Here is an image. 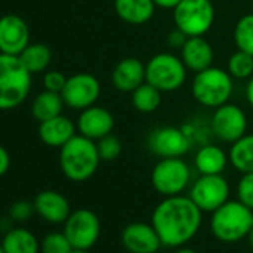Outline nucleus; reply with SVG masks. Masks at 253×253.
Masks as SVG:
<instances>
[{"label": "nucleus", "mask_w": 253, "mask_h": 253, "mask_svg": "<svg viewBox=\"0 0 253 253\" xmlns=\"http://www.w3.org/2000/svg\"><path fill=\"white\" fill-rule=\"evenodd\" d=\"M151 223L164 247L179 249L198 234L203 223V211L189 195L166 197L154 209Z\"/></svg>", "instance_id": "nucleus-1"}, {"label": "nucleus", "mask_w": 253, "mask_h": 253, "mask_svg": "<svg viewBox=\"0 0 253 253\" xmlns=\"http://www.w3.org/2000/svg\"><path fill=\"white\" fill-rule=\"evenodd\" d=\"M100 161L97 143L82 134H76L60 148V169L72 182H85L91 179L95 174Z\"/></svg>", "instance_id": "nucleus-2"}, {"label": "nucleus", "mask_w": 253, "mask_h": 253, "mask_svg": "<svg viewBox=\"0 0 253 253\" xmlns=\"http://www.w3.org/2000/svg\"><path fill=\"white\" fill-rule=\"evenodd\" d=\"M32 89V73L18 55L0 52V110L23 104Z\"/></svg>", "instance_id": "nucleus-3"}, {"label": "nucleus", "mask_w": 253, "mask_h": 253, "mask_svg": "<svg viewBox=\"0 0 253 253\" xmlns=\"http://www.w3.org/2000/svg\"><path fill=\"white\" fill-rule=\"evenodd\" d=\"M252 226L253 210L238 200H228L210 217V231L222 243H237L247 238Z\"/></svg>", "instance_id": "nucleus-4"}, {"label": "nucleus", "mask_w": 253, "mask_h": 253, "mask_svg": "<svg viewBox=\"0 0 253 253\" xmlns=\"http://www.w3.org/2000/svg\"><path fill=\"white\" fill-rule=\"evenodd\" d=\"M191 91L201 106L216 109L229 101L234 91V81L228 70L211 66L195 73Z\"/></svg>", "instance_id": "nucleus-5"}, {"label": "nucleus", "mask_w": 253, "mask_h": 253, "mask_svg": "<svg viewBox=\"0 0 253 253\" xmlns=\"http://www.w3.org/2000/svg\"><path fill=\"white\" fill-rule=\"evenodd\" d=\"M188 69L173 52H160L146 63V82L161 92H173L183 86Z\"/></svg>", "instance_id": "nucleus-6"}, {"label": "nucleus", "mask_w": 253, "mask_h": 253, "mask_svg": "<svg viewBox=\"0 0 253 253\" xmlns=\"http://www.w3.org/2000/svg\"><path fill=\"white\" fill-rule=\"evenodd\" d=\"M216 11L211 0H182L173 9V23L188 38L204 36L211 29Z\"/></svg>", "instance_id": "nucleus-7"}, {"label": "nucleus", "mask_w": 253, "mask_h": 253, "mask_svg": "<svg viewBox=\"0 0 253 253\" xmlns=\"http://www.w3.org/2000/svg\"><path fill=\"white\" fill-rule=\"evenodd\" d=\"M154 189L164 195H180L191 183V167L183 158H160L151 173Z\"/></svg>", "instance_id": "nucleus-8"}, {"label": "nucleus", "mask_w": 253, "mask_h": 253, "mask_svg": "<svg viewBox=\"0 0 253 253\" xmlns=\"http://www.w3.org/2000/svg\"><path fill=\"white\" fill-rule=\"evenodd\" d=\"M63 232L72 243L73 249L89 250L100 238V219L92 210L78 209L72 211L67 220L64 222Z\"/></svg>", "instance_id": "nucleus-9"}, {"label": "nucleus", "mask_w": 253, "mask_h": 253, "mask_svg": "<svg viewBox=\"0 0 253 253\" xmlns=\"http://www.w3.org/2000/svg\"><path fill=\"white\" fill-rule=\"evenodd\" d=\"M229 183L222 174H201L191 186L189 197L203 213H213L229 200Z\"/></svg>", "instance_id": "nucleus-10"}, {"label": "nucleus", "mask_w": 253, "mask_h": 253, "mask_svg": "<svg viewBox=\"0 0 253 253\" xmlns=\"http://www.w3.org/2000/svg\"><path fill=\"white\" fill-rule=\"evenodd\" d=\"M213 134L226 143H234L247 131V116L241 107L229 101L216 107L211 116Z\"/></svg>", "instance_id": "nucleus-11"}, {"label": "nucleus", "mask_w": 253, "mask_h": 253, "mask_svg": "<svg viewBox=\"0 0 253 253\" xmlns=\"http://www.w3.org/2000/svg\"><path fill=\"white\" fill-rule=\"evenodd\" d=\"M101 92L98 79L91 73H76L67 78L61 91L64 104L75 110H84L97 103Z\"/></svg>", "instance_id": "nucleus-12"}, {"label": "nucleus", "mask_w": 253, "mask_h": 253, "mask_svg": "<svg viewBox=\"0 0 253 253\" xmlns=\"http://www.w3.org/2000/svg\"><path fill=\"white\" fill-rule=\"evenodd\" d=\"M149 151L158 158H182L191 149V140L176 126H160L148 137Z\"/></svg>", "instance_id": "nucleus-13"}, {"label": "nucleus", "mask_w": 253, "mask_h": 253, "mask_svg": "<svg viewBox=\"0 0 253 253\" xmlns=\"http://www.w3.org/2000/svg\"><path fill=\"white\" fill-rule=\"evenodd\" d=\"M30 45V30L27 23L15 15L0 17V52L20 55Z\"/></svg>", "instance_id": "nucleus-14"}, {"label": "nucleus", "mask_w": 253, "mask_h": 253, "mask_svg": "<svg viewBox=\"0 0 253 253\" xmlns=\"http://www.w3.org/2000/svg\"><path fill=\"white\" fill-rule=\"evenodd\" d=\"M121 243L130 253H157L163 247L154 225L145 222L126 225L121 234Z\"/></svg>", "instance_id": "nucleus-15"}, {"label": "nucleus", "mask_w": 253, "mask_h": 253, "mask_svg": "<svg viewBox=\"0 0 253 253\" xmlns=\"http://www.w3.org/2000/svg\"><path fill=\"white\" fill-rule=\"evenodd\" d=\"M113 126H115L113 115L107 109L95 104L81 110L76 121L78 133L94 142L110 134Z\"/></svg>", "instance_id": "nucleus-16"}, {"label": "nucleus", "mask_w": 253, "mask_h": 253, "mask_svg": "<svg viewBox=\"0 0 253 253\" xmlns=\"http://www.w3.org/2000/svg\"><path fill=\"white\" fill-rule=\"evenodd\" d=\"M146 82V64L139 58H124L112 72V85L121 92H133Z\"/></svg>", "instance_id": "nucleus-17"}, {"label": "nucleus", "mask_w": 253, "mask_h": 253, "mask_svg": "<svg viewBox=\"0 0 253 253\" xmlns=\"http://www.w3.org/2000/svg\"><path fill=\"white\" fill-rule=\"evenodd\" d=\"M76 124H73V121L67 116H64L63 113L46 119L43 122H39V137L41 140L49 146V148H63L72 137L76 136Z\"/></svg>", "instance_id": "nucleus-18"}, {"label": "nucleus", "mask_w": 253, "mask_h": 253, "mask_svg": "<svg viewBox=\"0 0 253 253\" xmlns=\"http://www.w3.org/2000/svg\"><path fill=\"white\" fill-rule=\"evenodd\" d=\"M33 203L36 213L49 223H64L72 213L69 200L57 191H42Z\"/></svg>", "instance_id": "nucleus-19"}, {"label": "nucleus", "mask_w": 253, "mask_h": 253, "mask_svg": "<svg viewBox=\"0 0 253 253\" xmlns=\"http://www.w3.org/2000/svg\"><path fill=\"white\" fill-rule=\"evenodd\" d=\"M180 58L188 70L198 73L213 66L214 52L204 36L188 38L180 49Z\"/></svg>", "instance_id": "nucleus-20"}, {"label": "nucleus", "mask_w": 253, "mask_h": 253, "mask_svg": "<svg viewBox=\"0 0 253 253\" xmlns=\"http://www.w3.org/2000/svg\"><path fill=\"white\" fill-rule=\"evenodd\" d=\"M154 0H115V12L126 24L142 26L152 20L155 14Z\"/></svg>", "instance_id": "nucleus-21"}, {"label": "nucleus", "mask_w": 253, "mask_h": 253, "mask_svg": "<svg viewBox=\"0 0 253 253\" xmlns=\"http://www.w3.org/2000/svg\"><path fill=\"white\" fill-rule=\"evenodd\" d=\"M228 163L226 152L220 146L210 143L201 146L194 157V166L200 174H222Z\"/></svg>", "instance_id": "nucleus-22"}, {"label": "nucleus", "mask_w": 253, "mask_h": 253, "mask_svg": "<svg viewBox=\"0 0 253 253\" xmlns=\"http://www.w3.org/2000/svg\"><path fill=\"white\" fill-rule=\"evenodd\" d=\"M5 253H39L41 244L36 235L26 228H12L2 240Z\"/></svg>", "instance_id": "nucleus-23"}, {"label": "nucleus", "mask_w": 253, "mask_h": 253, "mask_svg": "<svg viewBox=\"0 0 253 253\" xmlns=\"http://www.w3.org/2000/svg\"><path fill=\"white\" fill-rule=\"evenodd\" d=\"M64 106L66 104H64V100L60 92L45 89L33 98L32 113L39 122H43L46 119L61 115Z\"/></svg>", "instance_id": "nucleus-24"}, {"label": "nucleus", "mask_w": 253, "mask_h": 253, "mask_svg": "<svg viewBox=\"0 0 253 253\" xmlns=\"http://www.w3.org/2000/svg\"><path fill=\"white\" fill-rule=\"evenodd\" d=\"M229 164L243 173L253 171V134H244L234 143H231L228 152Z\"/></svg>", "instance_id": "nucleus-25"}, {"label": "nucleus", "mask_w": 253, "mask_h": 253, "mask_svg": "<svg viewBox=\"0 0 253 253\" xmlns=\"http://www.w3.org/2000/svg\"><path fill=\"white\" fill-rule=\"evenodd\" d=\"M18 57L24 64V67L32 75H35V73H42L48 69L52 60V52L43 43H30Z\"/></svg>", "instance_id": "nucleus-26"}, {"label": "nucleus", "mask_w": 253, "mask_h": 253, "mask_svg": "<svg viewBox=\"0 0 253 253\" xmlns=\"http://www.w3.org/2000/svg\"><path fill=\"white\" fill-rule=\"evenodd\" d=\"M161 91L145 82L131 92V103L140 113H152L161 104Z\"/></svg>", "instance_id": "nucleus-27"}, {"label": "nucleus", "mask_w": 253, "mask_h": 253, "mask_svg": "<svg viewBox=\"0 0 253 253\" xmlns=\"http://www.w3.org/2000/svg\"><path fill=\"white\" fill-rule=\"evenodd\" d=\"M234 42L237 49L253 55V14L243 15L234 27Z\"/></svg>", "instance_id": "nucleus-28"}, {"label": "nucleus", "mask_w": 253, "mask_h": 253, "mask_svg": "<svg viewBox=\"0 0 253 253\" xmlns=\"http://www.w3.org/2000/svg\"><path fill=\"white\" fill-rule=\"evenodd\" d=\"M228 73L232 79H249L253 76V55L237 49L228 60Z\"/></svg>", "instance_id": "nucleus-29"}, {"label": "nucleus", "mask_w": 253, "mask_h": 253, "mask_svg": "<svg viewBox=\"0 0 253 253\" xmlns=\"http://www.w3.org/2000/svg\"><path fill=\"white\" fill-rule=\"evenodd\" d=\"M41 250L42 253H70L73 246L64 232H49L42 240Z\"/></svg>", "instance_id": "nucleus-30"}, {"label": "nucleus", "mask_w": 253, "mask_h": 253, "mask_svg": "<svg viewBox=\"0 0 253 253\" xmlns=\"http://www.w3.org/2000/svg\"><path fill=\"white\" fill-rule=\"evenodd\" d=\"M95 143H97V151H98V155H100L101 161H113V160H116L121 155L122 143L112 133L104 136V137H101Z\"/></svg>", "instance_id": "nucleus-31"}, {"label": "nucleus", "mask_w": 253, "mask_h": 253, "mask_svg": "<svg viewBox=\"0 0 253 253\" xmlns=\"http://www.w3.org/2000/svg\"><path fill=\"white\" fill-rule=\"evenodd\" d=\"M237 200L253 210V171L243 173L237 183Z\"/></svg>", "instance_id": "nucleus-32"}, {"label": "nucleus", "mask_w": 253, "mask_h": 253, "mask_svg": "<svg viewBox=\"0 0 253 253\" xmlns=\"http://www.w3.org/2000/svg\"><path fill=\"white\" fill-rule=\"evenodd\" d=\"M36 211L35 209V203H30V201H26V200H21V201H17L11 206L9 209V216L12 220L15 222H26L32 217V214Z\"/></svg>", "instance_id": "nucleus-33"}, {"label": "nucleus", "mask_w": 253, "mask_h": 253, "mask_svg": "<svg viewBox=\"0 0 253 253\" xmlns=\"http://www.w3.org/2000/svg\"><path fill=\"white\" fill-rule=\"evenodd\" d=\"M66 82H67V78L61 72H58V70H49L43 76V86L48 91H54V92H60L61 94Z\"/></svg>", "instance_id": "nucleus-34"}, {"label": "nucleus", "mask_w": 253, "mask_h": 253, "mask_svg": "<svg viewBox=\"0 0 253 253\" xmlns=\"http://www.w3.org/2000/svg\"><path fill=\"white\" fill-rule=\"evenodd\" d=\"M186 39H188L186 35H183L180 30L174 29V30L167 36V43H169V46H171V48H174V49H182V46L185 45Z\"/></svg>", "instance_id": "nucleus-35"}, {"label": "nucleus", "mask_w": 253, "mask_h": 253, "mask_svg": "<svg viewBox=\"0 0 253 253\" xmlns=\"http://www.w3.org/2000/svg\"><path fill=\"white\" fill-rule=\"evenodd\" d=\"M9 167H11V157H9V152H8L2 145H0V177L8 173Z\"/></svg>", "instance_id": "nucleus-36"}, {"label": "nucleus", "mask_w": 253, "mask_h": 253, "mask_svg": "<svg viewBox=\"0 0 253 253\" xmlns=\"http://www.w3.org/2000/svg\"><path fill=\"white\" fill-rule=\"evenodd\" d=\"M157 8H161V9H174L182 0H154Z\"/></svg>", "instance_id": "nucleus-37"}, {"label": "nucleus", "mask_w": 253, "mask_h": 253, "mask_svg": "<svg viewBox=\"0 0 253 253\" xmlns=\"http://www.w3.org/2000/svg\"><path fill=\"white\" fill-rule=\"evenodd\" d=\"M246 100L250 104V107L253 109V76L247 79L246 84Z\"/></svg>", "instance_id": "nucleus-38"}, {"label": "nucleus", "mask_w": 253, "mask_h": 253, "mask_svg": "<svg viewBox=\"0 0 253 253\" xmlns=\"http://www.w3.org/2000/svg\"><path fill=\"white\" fill-rule=\"evenodd\" d=\"M176 253H198V252L194 250V249H191V247H179L176 250Z\"/></svg>", "instance_id": "nucleus-39"}, {"label": "nucleus", "mask_w": 253, "mask_h": 253, "mask_svg": "<svg viewBox=\"0 0 253 253\" xmlns=\"http://www.w3.org/2000/svg\"><path fill=\"white\" fill-rule=\"evenodd\" d=\"M247 238H249V243H250V246H252V249H253V226H252V229H250Z\"/></svg>", "instance_id": "nucleus-40"}, {"label": "nucleus", "mask_w": 253, "mask_h": 253, "mask_svg": "<svg viewBox=\"0 0 253 253\" xmlns=\"http://www.w3.org/2000/svg\"><path fill=\"white\" fill-rule=\"evenodd\" d=\"M70 253H89V250H81V249H73Z\"/></svg>", "instance_id": "nucleus-41"}, {"label": "nucleus", "mask_w": 253, "mask_h": 253, "mask_svg": "<svg viewBox=\"0 0 253 253\" xmlns=\"http://www.w3.org/2000/svg\"><path fill=\"white\" fill-rule=\"evenodd\" d=\"M0 253H5V250H3V247H2V243H0Z\"/></svg>", "instance_id": "nucleus-42"}, {"label": "nucleus", "mask_w": 253, "mask_h": 253, "mask_svg": "<svg viewBox=\"0 0 253 253\" xmlns=\"http://www.w3.org/2000/svg\"><path fill=\"white\" fill-rule=\"evenodd\" d=\"M252 5H253V0H252Z\"/></svg>", "instance_id": "nucleus-43"}]
</instances>
